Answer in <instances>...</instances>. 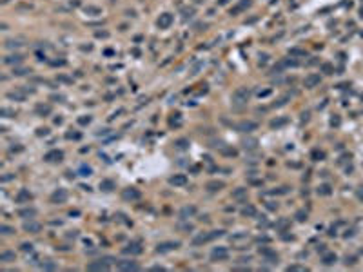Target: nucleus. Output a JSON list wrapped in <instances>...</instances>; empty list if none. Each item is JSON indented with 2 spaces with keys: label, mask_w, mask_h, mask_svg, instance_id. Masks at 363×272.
Listing matches in <instances>:
<instances>
[{
  "label": "nucleus",
  "mask_w": 363,
  "mask_h": 272,
  "mask_svg": "<svg viewBox=\"0 0 363 272\" xmlns=\"http://www.w3.org/2000/svg\"><path fill=\"white\" fill-rule=\"evenodd\" d=\"M242 145H243V149H247V151H252V149H256V145H258V140H256V138H249V140H243V141H242Z\"/></svg>",
  "instance_id": "obj_21"
},
{
  "label": "nucleus",
  "mask_w": 363,
  "mask_h": 272,
  "mask_svg": "<svg viewBox=\"0 0 363 272\" xmlns=\"http://www.w3.org/2000/svg\"><path fill=\"white\" fill-rule=\"evenodd\" d=\"M318 192H320V194H325V196H327V194H331V187H329V185H321V187L318 189Z\"/></svg>",
  "instance_id": "obj_36"
},
{
  "label": "nucleus",
  "mask_w": 363,
  "mask_h": 272,
  "mask_svg": "<svg viewBox=\"0 0 363 272\" xmlns=\"http://www.w3.org/2000/svg\"><path fill=\"white\" fill-rule=\"evenodd\" d=\"M345 263H347V265H352V263H354V258H347Z\"/></svg>",
  "instance_id": "obj_53"
},
{
  "label": "nucleus",
  "mask_w": 363,
  "mask_h": 272,
  "mask_svg": "<svg viewBox=\"0 0 363 272\" xmlns=\"http://www.w3.org/2000/svg\"><path fill=\"white\" fill-rule=\"evenodd\" d=\"M89 122H91V116H84V118H80V120H78V124L85 125V124H89Z\"/></svg>",
  "instance_id": "obj_46"
},
{
  "label": "nucleus",
  "mask_w": 363,
  "mask_h": 272,
  "mask_svg": "<svg viewBox=\"0 0 363 272\" xmlns=\"http://www.w3.org/2000/svg\"><path fill=\"white\" fill-rule=\"evenodd\" d=\"M176 229H178V230H183V232H191L194 227L191 225V223H183V221H180V223L176 225Z\"/></svg>",
  "instance_id": "obj_28"
},
{
  "label": "nucleus",
  "mask_w": 363,
  "mask_h": 272,
  "mask_svg": "<svg viewBox=\"0 0 363 272\" xmlns=\"http://www.w3.org/2000/svg\"><path fill=\"white\" fill-rule=\"evenodd\" d=\"M267 58H269V54H265V53H263V54H260V64H265V62H267Z\"/></svg>",
  "instance_id": "obj_50"
},
{
  "label": "nucleus",
  "mask_w": 363,
  "mask_h": 272,
  "mask_svg": "<svg viewBox=\"0 0 363 272\" xmlns=\"http://www.w3.org/2000/svg\"><path fill=\"white\" fill-rule=\"evenodd\" d=\"M67 138H69V140H71V138H73V140H78L80 134H78V133H67Z\"/></svg>",
  "instance_id": "obj_47"
},
{
  "label": "nucleus",
  "mask_w": 363,
  "mask_h": 272,
  "mask_svg": "<svg viewBox=\"0 0 363 272\" xmlns=\"http://www.w3.org/2000/svg\"><path fill=\"white\" fill-rule=\"evenodd\" d=\"M169 183H171V185H174V187H182V185H185V183H187V176L185 174H174V176H171V178H169Z\"/></svg>",
  "instance_id": "obj_14"
},
{
  "label": "nucleus",
  "mask_w": 363,
  "mask_h": 272,
  "mask_svg": "<svg viewBox=\"0 0 363 272\" xmlns=\"http://www.w3.org/2000/svg\"><path fill=\"white\" fill-rule=\"evenodd\" d=\"M47 133H49V129H38V133H37V134H38V136H42V134H44V136H45Z\"/></svg>",
  "instance_id": "obj_51"
},
{
  "label": "nucleus",
  "mask_w": 363,
  "mask_h": 272,
  "mask_svg": "<svg viewBox=\"0 0 363 272\" xmlns=\"http://www.w3.org/2000/svg\"><path fill=\"white\" fill-rule=\"evenodd\" d=\"M37 113L42 114V116H44V114H49L51 113V107L49 105H37Z\"/></svg>",
  "instance_id": "obj_33"
},
{
  "label": "nucleus",
  "mask_w": 363,
  "mask_h": 272,
  "mask_svg": "<svg viewBox=\"0 0 363 272\" xmlns=\"http://www.w3.org/2000/svg\"><path fill=\"white\" fill-rule=\"evenodd\" d=\"M171 125H180V114H174V118L171 120Z\"/></svg>",
  "instance_id": "obj_45"
},
{
  "label": "nucleus",
  "mask_w": 363,
  "mask_h": 272,
  "mask_svg": "<svg viewBox=\"0 0 363 272\" xmlns=\"http://www.w3.org/2000/svg\"><path fill=\"white\" fill-rule=\"evenodd\" d=\"M8 98H15V100H25V93H20V91H11V93H8Z\"/></svg>",
  "instance_id": "obj_27"
},
{
  "label": "nucleus",
  "mask_w": 363,
  "mask_h": 272,
  "mask_svg": "<svg viewBox=\"0 0 363 272\" xmlns=\"http://www.w3.org/2000/svg\"><path fill=\"white\" fill-rule=\"evenodd\" d=\"M303 84H305V87H309V89H311V87H314V85H318L320 84V74H309V76L305 78Z\"/></svg>",
  "instance_id": "obj_17"
},
{
  "label": "nucleus",
  "mask_w": 363,
  "mask_h": 272,
  "mask_svg": "<svg viewBox=\"0 0 363 272\" xmlns=\"http://www.w3.org/2000/svg\"><path fill=\"white\" fill-rule=\"evenodd\" d=\"M194 214H196V207L194 205H187V207H183L180 210V218H182V220H187V218L194 216Z\"/></svg>",
  "instance_id": "obj_16"
},
{
  "label": "nucleus",
  "mask_w": 363,
  "mask_h": 272,
  "mask_svg": "<svg viewBox=\"0 0 363 272\" xmlns=\"http://www.w3.org/2000/svg\"><path fill=\"white\" fill-rule=\"evenodd\" d=\"M96 36H104V38H105V36H107V33H105V31H104V33H100V31H98V33H96Z\"/></svg>",
  "instance_id": "obj_54"
},
{
  "label": "nucleus",
  "mask_w": 363,
  "mask_h": 272,
  "mask_svg": "<svg viewBox=\"0 0 363 272\" xmlns=\"http://www.w3.org/2000/svg\"><path fill=\"white\" fill-rule=\"evenodd\" d=\"M358 196H360V198H361V200H363V192H360V194H358Z\"/></svg>",
  "instance_id": "obj_56"
},
{
  "label": "nucleus",
  "mask_w": 363,
  "mask_h": 272,
  "mask_svg": "<svg viewBox=\"0 0 363 272\" xmlns=\"http://www.w3.org/2000/svg\"><path fill=\"white\" fill-rule=\"evenodd\" d=\"M0 232H2V234H13V232H15V229L8 227V225H0Z\"/></svg>",
  "instance_id": "obj_34"
},
{
  "label": "nucleus",
  "mask_w": 363,
  "mask_h": 272,
  "mask_svg": "<svg viewBox=\"0 0 363 272\" xmlns=\"http://www.w3.org/2000/svg\"><path fill=\"white\" fill-rule=\"evenodd\" d=\"M67 200V190L65 189H58L51 194V201L53 203H64Z\"/></svg>",
  "instance_id": "obj_12"
},
{
  "label": "nucleus",
  "mask_w": 363,
  "mask_h": 272,
  "mask_svg": "<svg viewBox=\"0 0 363 272\" xmlns=\"http://www.w3.org/2000/svg\"><path fill=\"white\" fill-rule=\"evenodd\" d=\"M296 220H298V221H305V220H307V212H303V210H298V212H296Z\"/></svg>",
  "instance_id": "obj_37"
},
{
  "label": "nucleus",
  "mask_w": 363,
  "mask_h": 272,
  "mask_svg": "<svg viewBox=\"0 0 363 272\" xmlns=\"http://www.w3.org/2000/svg\"><path fill=\"white\" fill-rule=\"evenodd\" d=\"M109 267H111V263H109L107 258H104V260H98V261H91V263L87 265L89 270H107Z\"/></svg>",
  "instance_id": "obj_3"
},
{
  "label": "nucleus",
  "mask_w": 363,
  "mask_h": 272,
  "mask_svg": "<svg viewBox=\"0 0 363 272\" xmlns=\"http://www.w3.org/2000/svg\"><path fill=\"white\" fill-rule=\"evenodd\" d=\"M122 252L124 254H131V256H138V254H142V247H140V243L133 241V243H129L127 247L122 249Z\"/></svg>",
  "instance_id": "obj_9"
},
{
  "label": "nucleus",
  "mask_w": 363,
  "mask_h": 272,
  "mask_svg": "<svg viewBox=\"0 0 363 272\" xmlns=\"http://www.w3.org/2000/svg\"><path fill=\"white\" fill-rule=\"evenodd\" d=\"M85 13H91V15H100L102 9L100 8H85Z\"/></svg>",
  "instance_id": "obj_38"
},
{
  "label": "nucleus",
  "mask_w": 363,
  "mask_h": 272,
  "mask_svg": "<svg viewBox=\"0 0 363 272\" xmlns=\"http://www.w3.org/2000/svg\"><path fill=\"white\" fill-rule=\"evenodd\" d=\"M360 13H361V16H363V8H361V11H360Z\"/></svg>",
  "instance_id": "obj_57"
},
{
  "label": "nucleus",
  "mask_w": 363,
  "mask_h": 272,
  "mask_svg": "<svg viewBox=\"0 0 363 272\" xmlns=\"http://www.w3.org/2000/svg\"><path fill=\"white\" fill-rule=\"evenodd\" d=\"M194 15V9H183V18H191Z\"/></svg>",
  "instance_id": "obj_43"
},
{
  "label": "nucleus",
  "mask_w": 363,
  "mask_h": 272,
  "mask_svg": "<svg viewBox=\"0 0 363 272\" xmlns=\"http://www.w3.org/2000/svg\"><path fill=\"white\" fill-rule=\"evenodd\" d=\"M321 69H323L327 74H331V73H332V67H331V64H323V65H321Z\"/></svg>",
  "instance_id": "obj_44"
},
{
  "label": "nucleus",
  "mask_w": 363,
  "mask_h": 272,
  "mask_svg": "<svg viewBox=\"0 0 363 272\" xmlns=\"http://www.w3.org/2000/svg\"><path fill=\"white\" fill-rule=\"evenodd\" d=\"M31 200H33V194H31L27 189H20L18 194L15 196V201H17V203H29Z\"/></svg>",
  "instance_id": "obj_8"
},
{
  "label": "nucleus",
  "mask_w": 363,
  "mask_h": 272,
  "mask_svg": "<svg viewBox=\"0 0 363 272\" xmlns=\"http://www.w3.org/2000/svg\"><path fill=\"white\" fill-rule=\"evenodd\" d=\"M174 147H176V149H187V147H189V140H185V138L176 140V141H174Z\"/></svg>",
  "instance_id": "obj_32"
},
{
  "label": "nucleus",
  "mask_w": 363,
  "mask_h": 272,
  "mask_svg": "<svg viewBox=\"0 0 363 272\" xmlns=\"http://www.w3.org/2000/svg\"><path fill=\"white\" fill-rule=\"evenodd\" d=\"M116 267H118L120 270H138V263L136 261H131V260H122L116 263Z\"/></svg>",
  "instance_id": "obj_11"
},
{
  "label": "nucleus",
  "mask_w": 363,
  "mask_h": 272,
  "mask_svg": "<svg viewBox=\"0 0 363 272\" xmlns=\"http://www.w3.org/2000/svg\"><path fill=\"white\" fill-rule=\"evenodd\" d=\"M42 269H45V270H54V269H56V265H54V263H42Z\"/></svg>",
  "instance_id": "obj_41"
},
{
  "label": "nucleus",
  "mask_w": 363,
  "mask_h": 272,
  "mask_svg": "<svg viewBox=\"0 0 363 272\" xmlns=\"http://www.w3.org/2000/svg\"><path fill=\"white\" fill-rule=\"evenodd\" d=\"M242 214H243V216H256V209L252 207V205H245V207L242 209Z\"/></svg>",
  "instance_id": "obj_26"
},
{
  "label": "nucleus",
  "mask_w": 363,
  "mask_h": 272,
  "mask_svg": "<svg viewBox=\"0 0 363 272\" xmlns=\"http://www.w3.org/2000/svg\"><path fill=\"white\" fill-rule=\"evenodd\" d=\"M18 216L24 218V220H27V218H33V216H37V209H33V207L20 209V210H18Z\"/></svg>",
  "instance_id": "obj_18"
},
{
  "label": "nucleus",
  "mask_w": 363,
  "mask_h": 272,
  "mask_svg": "<svg viewBox=\"0 0 363 272\" xmlns=\"http://www.w3.org/2000/svg\"><path fill=\"white\" fill-rule=\"evenodd\" d=\"M287 98H289V96H283V98H280V100L276 102V104H274V107H282V105H285V104H287Z\"/></svg>",
  "instance_id": "obj_42"
},
{
  "label": "nucleus",
  "mask_w": 363,
  "mask_h": 272,
  "mask_svg": "<svg viewBox=\"0 0 363 272\" xmlns=\"http://www.w3.org/2000/svg\"><path fill=\"white\" fill-rule=\"evenodd\" d=\"M287 227H289V221H287V220H280V221L276 223V229H282V230H285Z\"/></svg>",
  "instance_id": "obj_35"
},
{
  "label": "nucleus",
  "mask_w": 363,
  "mask_h": 272,
  "mask_svg": "<svg viewBox=\"0 0 363 272\" xmlns=\"http://www.w3.org/2000/svg\"><path fill=\"white\" fill-rule=\"evenodd\" d=\"M22 60H24L22 54H9V56L4 58V64H8V65H11V64H20Z\"/></svg>",
  "instance_id": "obj_20"
},
{
  "label": "nucleus",
  "mask_w": 363,
  "mask_h": 272,
  "mask_svg": "<svg viewBox=\"0 0 363 272\" xmlns=\"http://www.w3.org/2000/svg\"><path fill=\"white\" fill-rule=\"evenodd\" d=\"M62 158H64V152L62 151H49V152L44 156L45 161H60Z\"/></svg>",
  "instance_id": "obj_15"
},
{
  "label": "nucleus",
  "mask_w": 363,
  "mask_h": 272,
  "mask_svg": "<svg viewBox=\"0 0 363 272\" xmlns=\"http://www.w3.org/2000/svg\"><path fill=\"white\" fill-rule=\"evenodd\" d=\"M20 45H24L22 40H8V42H6V47H8V49H15V47H20Z\"/></svg>",
  "instance_id": "obj_31"
},
{
  "label": "nucleus",
  "mask_w": 363,
  "mask_h": 272,
  "mask_svg": "<svg viewBox=\"0 0 363 272\" xmlns=\"http://www.w3.org/2000/svg\"><path fill=\"white\" fill-rule=\"evenodd\" d=\"M227 2H229V0H220V2H218V4H220V5H225Z\"/></svg>",
  "instance_id": "obj_55"
},
{
  "label": "nucleus",
  "mask_w": 363,
  "mask_h": 272,
  "mask_svg": "<svg viewBox=\"0 0 363 272\" xmlns=\"http://www.w3.org/2000/svg\"><path fill=\"white\" fill-rule=\"evenodd\" d=\"M173 20L174 18H173L171 13H163V15H160V18H158V22H156V24H158L160 29H167V27L173 24Z\"/></svg>",
  "instance_id": "obj_10"
},
{
  "label": "nucleus",
  "mask_w": 363,
  "mask_h": 272,
  "mask_svg": "<svg viewBox=\"0 0 363 272\" xmlns=\"http://www.w3.org/2000/svg\"><path fill=\"white\" fill-rule=\"evenodd\" d=\"M20 249H22L24 252H31V250H33V245H31V243H22V245H20Z\"/></svg>",
  "instance_id": "obj_39"
},
{
  "label": "nucleus",
  "mask_w": 363,
  "mask_h": 272,
  "mask_svg": "<svg viewBox=\"0 0 363 272\" xmlns=\"http://www.w3.org/2000/svg\"><path fill=\"white\" fill-rule=\"evenodd\" d=\"M0 261L2 263H9V261H15V252H9V250H6V252L0 254Z\"/></svg>",
  "instance_id": "obj_23"
},
{
  "label": "nucleus",
  "mask_w": 363,
  "mask_h": 272,
  "mask_svg": "<svg viewBox=\"0 0 363 272\" xmlns=\"http://www.w3.org/2000/svg\"><path fill=\"white\" fill-rule=\"evenodd\" d=\"M27 73H31L29 69H13V74H17V76H22V74H27Z\"/></svg>",
  "instance_id": "obj_40"
},
{
  "label": "nucleus",
  "mask_w": 363,
  "mask_h": 272,
  "mask_svg": "<svg viewBox=\"0 0 363 272\" xmlns=\"http://www.w3.org/2000/svg\"><path fill=\"white\" fill-rule=\"evenodd\" d=\"M205 187H207V190H211V192H216V190H222V189L225 187V183H223V181L214 180V181H209Z\"/></svg>",
  "instance_id": "obj_19"
},
{
  "label": "nucleus",
  "mask_w": 363,
  "mask_h": 272,
  "mask_svg": "<svg viewBox=\"0 0 363 272\" xmlns=\"http://www.w3.org/2000/svg\"><path fill=\"white\" fill-rule=\"evenodd\" d=\"M312 158H314V160H321V158H323V152L314 151V152H312Z\"/></svg>",
  "instance_id": "obj_48"
},
{
  "label": "nucleus",
  "mask_w": 363,
  "mask_h": 272,
  "mask_svg": "<svg viewBox=\"0 0 363 272\" xmlns=\"http://www.w3.org/2000/svg\"><path fill=\"white\" fill-rule=\"evenodd\" d=\"M287 122H289V118H278V120H272V122H271V127H272V129H278V127L285 125Z\"/></svg>",
  "instance_id": "obj_25"
},
{
  "label": "nucleus",
  "mask_w": 363,
  "mask_h": 272,
  "mask_svg": "<svg viewBox=\"0 0 363 272\" xmlns=\"http://www.w3.org/2000/svg\"><path fill=\"white\" fill-rule=\"evenodd\" d=\"M100 189L102 190H113L114 189V181L113 180H102L100 181Z\"/></svg>",
  "instance_id": "obj_24"
},
{
  "label": "nucleus",
  "mask_w": 363,
  "mask_h": 272,
  "mask_svg": "<svg viewBox=\"0 0 363 272\" xmlns=\"http://www.w3.org/2000/svg\"><path fill=\"white\" fill-rule=\"evenodd\" d=\"M122 198L127 200V201H134V200H138V198H140V190H138V189H134V187L124 189V192H122Z\"/></svg>",
  "instance_id": "obj_6"
},
{
  "label": "nucleus",
  "mask_w": 363,
  "mask_h": 272,
  "mask_svg": "<svg viewBox=\"0 0 363 272\" xmlns=\"http://www.w3.org/2000/svg\"><path fill=\"white\" fill-rule=\"evenodd\" d=\"M178 247H180V243H178V241H165V243H158L156 250H158V252H169V250H174Z\"/></svg>",
  "instance_id": "obj_13"
},
{
  "label": "nucleus",
  "mask_w": 363,
  "mask_h": 272,
  "mask_svg": "<svg viewBox=\"0 0 363 272\" xmlns=\"http://www.w3.org/2000/svg\"><path fill=\"white\" fill-rule=\"evenodd\" d=\"M238 261H240V263H247V261H251V258H249V256H247V258H240Z\"/></svg>",
  "instance_id": "obj_52"
},
{
  "label": "nucleus",
  "mask_w": 363,
  "mask_h": 272,
  "mask_svg": "<svg viewBox=\"0 0 363 272\" xmlns=\"http://www.w3.org/2000/svg\"><path fill=\"white\" fill-rule=\"evenodd\" d=\"M232 198H234V200H245V198H247V189H243V187L236 189L234 192H232Z\"/></svg>",
  "instance_id": "obj_22"
},
{
  "label": "nucleus",
  "mask_w": 363,
  "mask_h": 272,
  "mask_svg": "<svg viewBox=\"0 0 363 272\" xmlns=\"http://www.w3.org/2000/svg\"><path fill=\"white\" fill-rule=\"evenodd\" d=\"M40 229H42V225H40L38 221L31 220V218H29V221H24V230H25V232H31V234H38V232H40Z\"/></svg>",
  "instance_id": "obj_7"
},
{
  "label": "nucleus",
  "mask_w": 363,
  "mask_h": 272,
  "mask_svg": "<svg viewBox=\"0 0 363 272\" xmlns=\"http://www.w3.org/2000/svg\"><path fill=\"white\" fill-rule=\"evenodd\" d=\"M256 127H258L256 122H240V124L234 125V129L240 133H251V131H254Z\"/></svg>",
  "instance_id": "obj_5"
},
{
  "label": "nucleus",
  "mask_w": 363,
  "mask_h": 272,
  "mask_svg": "<svg viewBox=\"0 0 363 272\" xmlns=\"http://www.w3.org/2000/svg\"><path fill=\"white\" fill-rule=\"evenodd\" d=\"M249 240H251V238L247 234H236V236L231 238V241L236 245V249H245V247H247V243H249Z\"/></svg>",
  "instance_id": "obj_4"
},
{
  "label": "nucleus",
  "mask_w": 363,
  "mask_h": 272,
  "mask_svg": "<svg viewBox=\"0 0 363 272\" xmlns=\"http://www.w3.org/2000/svg\"><path fill=\"white\" fill-rule=\"evenodd\" d=\"M334 261H336V254H331V252L323 254V263L325 265H332Z\"/></svg>",
  "instance_id": "obj_30"
},
{
  "label": "nucleus",
  "mask_w": 363,
  "mask_h": 272,
  "mask_svg": "<svg viewBox=\"0 0 363 272\" xmlns=\"http://www.w3.org/2000/svg\"><path fill=\"white\" fill-rule=\"evenodd\" d=\"M251 96V91L247 89V87H238V89L232 93V104L238 105V107H242L247 104V100Z\"/></svg>",
  "instance_id": "obj_1"
},
{
  "label": "nucleus",
  "mask_w": 363,
  "mask_h": 272,
  "mask_svg": "<svg viewBox=\"0 0 363 272\" xmlns=\"http://www.w3.org/2000/svg\"><path fill=\"white\" fill-rule=\"evenodd\" d=\"M211 258H213L214 261H225L229 258V250L223 249V247H216V249H213V252H211Z\"/></svg>",
  "instance_id": "obj_2"
},
{
  "label": "nucleus",
  "mask_w": 363,
  "mask_h": 272,
  "mask_svg": "<svg viewBox=\"0 0 363 272\" xmlns=\"http://www.w3.org/2000/svg\"><path fill=\"white\" fill-rule=\"evenodd\" d=\"M91 172H93V169L89 167V165H80V169H78V174L80 176H91Z\"/></svg>",
  "instance_id": "obj_29"
},
{
  "label": "nucleus",
  "mask_w": 363,
  "mask_h": 272,
  "mask_svg": "<svg viewBox=\"0 0 363 272\" xmlns=\"http://www.w3.org/2000/svg\"><path fill=\"white\" fill-rule=\"evenodd\" d=\"M287 270H305V269L300 267V265H291V267H287Z\"/></svg>",
  "instance_id": "obj_49"
}]
</instances>
